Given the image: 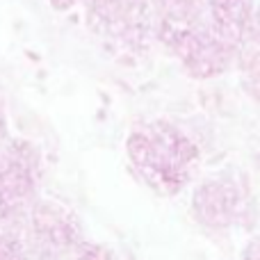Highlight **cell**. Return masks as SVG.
Wrapping results in <instances>:
<instances>
[{
  "label": "cell",
  "mask_w": 260,
  "mask_h": 260,
  "mask_svg": "<svg viewBox=\"0 0 260 260\" xmlns=\"http://www.w3.org/2000/svg\"><path fill=\"white\" fill-rule=\"evenodd\" d=\"M139 142L142 151L135 157L151 174H155L160 183L171 189L185 183L197 160V151L183 135H176L174 130H155L151 135H144Z\"/></svg>",
  "instance_id": "6da1fadb"
},
{
  "label": "cell",
  "mask_w": 260,
  "mask_h": 260,
  "mask_svg": "<svg viewBox=\"0 0 260 260\" xmlns=\"http://www.w3.org/2000/svg\"><path fill=\"white\" fill-rule=\"evenodd\" d=\"M208 23L229 41L242 46L256 27L253 0H208Z\"/></svg>",
  "instance_id": "7a4b0ae2"
},
{
  "label": "cell",
  "mask_w": 260,
  "mask_h": 260,
  "mask_svg": "<svg viewBox=\"0 0 260 260\" xmlns=\"http://www.w3.org/2000/svg\"><path fill=\"white\" fill-rule=\"evenodd\" d=\"M153 3L162 21V30L171 41L199 25L208 14V0H153Z\"/></svg>",
  "instance_id": "3957f363"
},
{
  "label": "cell",
  "mask_w": 260,
  "mask_h": 260,
  "mask_svg": "<svg viewBox=\"0 0 260 260\" xmlns=\"http://www.w3.org/2000/svg\"><path fill=\"white\" fill-rule=\"evenodd\" d=\"M253 32H256V37H258V41H260V12L256 14V27H253Z\"/></svg>",
  "instance_id": "277c9868"
}]
</instances>
